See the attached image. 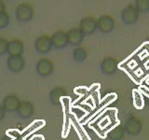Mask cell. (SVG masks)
Instances as JSON below:
<instances>
[{"label":"cell","instance_id":"16","mask_svg":"<svg viewBox=\"0 0 149 140\" xmlns=\"http://www.w3.org/2000/svg\"><path fill=\"white\" fill-rule=\"evenodd\" d=\"M126 130L123 125H118L112 129L110 132L107 134V137L109 140H122L125 137Z\"/></svg>","mask_w":149,"mask_h":140},{"label":"cell","instance_id":"4","mask_svg":"<svg viewBox=\"0 0 149 140\" xmlns=\"http://www.w3.org/2000/svg\"><path fill=\"white\" fill-rule=\"evenodd\" d=\"M115 19L110 15H102L97 20V29L102 34H109L115 28Z\"/></svg>","mask_w":149,"mask_h":140},{"label":"cell","instance_id":"8","mask_svg":"<svg viewBox=\"0 0 149 140\" xmlns=\"http://www.w3.org/2000/svg\"><path fill=\"white\" fill-rule=\"evenodd\" d=\"M118 62L113 57H105L102 59L100 64V69L102 74L104 75H114L116 71L118 70Z\"/></svg>","mask_w":149,"mask_h":140},{"label":"cell","instance_id":"1","mask_svg":"<svg viewBox=\"0 0 149 140\" xmlns=\"http://www.w3.org/2000/svg\"><path fill=\"white\" fill-rule=\"evenodd\" d=\"M35 10L32 5L28 3H22L18 5L15 9V15L19 22H30L34 17Z\"/></svg>","mask_w":149,"mask_h":140},{"label":"cell","instance_id":"15","mask_svg":"<svg viewBox=\"0 0 149 140\" xmlns=\"http://www.w3.org/2000/svg\"><path fill=\"white\" fill-rule=\"evenodd\" d=\"M66 95V91L63 87H55L49 92V101L53 106L60 105L61 98Z\"/></svg>","mask_w":149,"mask_h":140},{"label":"cell","instance_id":"22","mask_svg":"<svg viewBox=\"0 0 149 140\" xmlns=\"http://www.w3.org/2000/svg\"><path fill=\"white\" fill-rule=\"evenodd\" d=\"M5 10H6V6H5V3L2 1V0H0V12L5 11Z\"/></svg>","mask_w":149,"mask_h":140},{"label":"cell","instance_id":"10","mask_svg":"<svg viewBox=\"0 0 149 140\" xmlns=\"http://www.w3.org/2000/svg\"><path fill=\"white\" fill-rule=\"evenodd\" d=\"M52 41V46L57 50H63L69 45L67 33L63 31H57L50 36Z\"/></svg>","mask_w":149,"mask_h":140},{"label":"cell","instance_id":"12","mask_svg":"<svg viewBox=\"0 0 149 140\" xmlns=\"http://www.w3.org/2000/svg\"><path fill=\"white\" fill-rule=\"evenodd\" d=\"M24 51V44L20 39H12L8 43L7 53L8 56H19L22 55Z\"/></svg>","mask_w":149,"mask_h":140},{"label":"cell","instance_id":"6","mask_svg":"<svg viewBox=\"0 0 149 140\" xmlns=\"http://www.w3.org/2000/svg\"><path fill=\"white\" fill-rule=\"evenodd\" d=\"M25 66V60L22 55L8 56L7 60V67L12 73H20Z\"/></svg>","mask_w":149,"mask_h":140},{"label":"cell","instance_id":"3","mask_svg":"<svg viewBox=\"0 0 149 140\" xmlns=\"http://www.w3.org/2000/svg\"><path fill=\"white\" fill-rule=\"evenodd\" d=\"M36 70L39 76L46 78L50 76L53 73L54 70V64L52 61L47 58H42L37 61L36 64Z\"/></svg>","mask_w":149,"mask_h":140},{"label":"cell","instance_id":"14","mask_svg":"<svg viewBox=\"0 0 149 140\" xmlns=\"http://www.w3.org/2000/svg\"><path fill=\"white\" fill-rule=\"evenodd\" d=\"M34 112H35L34 105L28 101H23V102H21V105L17 110V114L20 118L26 120V119L31 118V117L34 115Z\"/></svg>","mask_w":149,"mask_h":140},{"label":"cell","instance_id":"13","mask_svg":"<svg viewBox=\"0 0 149 140\" xmlns=\"http://www.w3.org/2000/svg\"><path fill=\"white\" fill-rule=\"evenodd\" d=\"M67 36L70 45L79 47L84 40L85 35L79 28H72L67 32Z\"/></svg>","mask_w":149,"mask_h":140},{"label":"cell","instance_id":"7","mask_svg":"<svg viewBox=\"0 0 149 140\" xmlns=\"http://www.w3.org/2000/svg\"><path fill=\"white\" fill-rule=\"evenodd\" d=\"M79 29H80L84 35L90 36L94 34L98 30L97 29V20L93 17H84L79 22Z\"/></svg>","mask_w":149,"mask_h":140},{"label":"cell","instance_id":"2","mask_svg":"<svg viewBox=\"0 0 149 140\" xmlns=\"http://www.w3.org/2000/svg\"><path fill=\"white\" fill-rule=\"evenodd\" d=\"M139 10L133 5H128L121 11V20L125 24H134L139 19Z\"/></svg>","mask_w":149,"mask_h":140},{"label":"cell","instance_id":"19","mask_svg":"<svg viewBox=\"0 0 149 140\" xmlns=\"http://www.w3.org/2000/svg\"><path fill=\"white\" fill-rule=\"evenodd\" d=\"M9 24V15L7 11L0 12V29H5Z\"/></svg>","mask_w":149,"mask_h":140},{"label":"cell","instance_id":"5","mask_svg":"<svg viewBox=\"0 0 149 140\" xmlns=\"http://www.w3.org/2000/svg\"><path fill=\"white\" fill-rule=\"evenodd\" d=\"M52 47L53 46H52V41H51V37L47 35L39 36L35 40V49L39 53L42 54L49 53L51 50V49H52Z\"/></svg>","mask_w":149,"mask_h":140},{"label":"cell","instance_id":"9","mask_svg":"<svg viewBox=\"0 0 149 140\" xmlns=\"http://www.w3.org/2000/svg\"><path fill=\"white\" fill-rule=\"evenodd\" d=\"M124 128L126 133L130 135H137L142 132L143 130V123L139 119L132 117L126 120L124 124Z\"/></svg>","mask_w":149,"mask_h":140},{"label":"cell","instance_id":"20","mask_svg":"<svg viewBox=\"0 0 149 140\" xmlns=\"http://www.w3.org/2000/svg\"><path fill=\"white\" fill-rule=\"evenodd\" d=\"M8 43V41L6 38L0 37V56H3L4 54L7 53Z\"/></svg>","mask_w":149,"mask_h":140},{"label":"cell","instance_id":"17","mask_svg":"<svg viewBox=\"0 0 149 140\" xmlns=\"http://www.w3.org/2000/svg\"><path fill=\"white\" fill-rule=\"evenodd\" d=\"M88 52L87 50L84 47H77L76 49L73 50V59L76 61L77 63H82L87 59Z\"/></svg>","mask_w":149,"mask_h":140},{"label":"cell","instance_id":"18","mask_svg":"<svg viewBox=\"0 0 149 140\" xmlns=\"http://www.w3.org/2000/svg\"><path fill=\"white\" fill-rule=\"evenodd\" d=\"M135 7L139 12L149 11V0H135Z\"/></svg>","mask_w":149,"mask_h":140},{"label":"cell","instance_id":"11","mask_svg":"<svg viewBox=\"0 0 149 140\" xmlns=\"http://www.w3.org/2000/svg\"><path fill=\"white\" fill-rule=\"evenodd\" d=\"M21 105L20 99L14 94H8L4 97L2 101V106L5 108V110L9 112V113H13V112H17L19 106Z\"/></svg>","mask_w":149,"mask_h":140},{"label":"cell","instance_id":"21","mask_svg":"<svg viewBox=\"0 0 149 140\" xmlns=\"http://www.w3.org/2000/svg\"><path fill=\"white\" fill-rule=\"evenodd\" d=\"M5 114H6V110H5L2 105H0V121L5 118Z\"/></svg>","mask_w":149,"mask_h":140}]
</instances>
